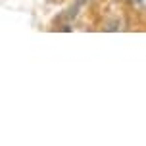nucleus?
Instances as JSON below:
<instances>
[{
  "mask_svg": "<svg viewBox=\"0 0 146 146\" xmlns=\"http://www.w3.org/2000/svg\"><path fill=\"white\" fill-rule=\"evenodd\" d=\"M129 2H131V6L137 8V10H142V12L146 10V0H129Z\"/></svg>",
  "mask_w": 146,
  "mask_h": 146,
  "instance_id": "obj_1",
  "label": "nucleus"
}]
</instances>
